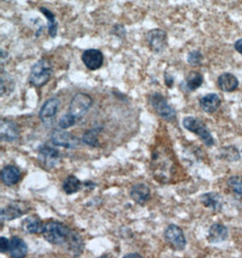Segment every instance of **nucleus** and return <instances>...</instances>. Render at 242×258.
Here are the masks:
<instances>
[{"mask_svg": "<svg viewBox=\"0 0 242 258\" xmlns=\"http://www.w3.org/2000/svg\"><path fill=\"white\" fill-rule=\"evenodd\" d=\"M41 232L44 239L54 245H68L75 234L68 226L54 220L45 223Z\"/></svg>", "mask_w": 242, "mask_h": 258, "instance_id": "obj_1", "label": "nucleus"}, {"mask_svg": "<svg viewBox=\"0 0 242 258\" xmlns=\"http://www.w3.org/2000/svg\"><path fill=\"white\" fill-rule=\"evenodd\" d=\"M152 170L158 182H168L173 171V165L165 152L158 148L152 154Z\"/></svg>", "mask_w": 242, "mask_h": 258, "instance_id": "obj_2", "label": "nucleus"}, {"mask_svg": "<svg viewBox=\"0 0 242 258\" xmlns=\"http://www.w3.org/2000/svg\"><path fill=\"white\" fill-rule=\"evenodd\" d=\"M53 74V66L49 60L43 58L32 67L28 82L35 87H42L49 82Z\"/></svg>", "mask_w": 242, "mask_h": 258, "instance_id": "obj_3", "label": "nucleus"}, {"mask_svg": "<svg viewBox=\"0 0 242 258\" xmlns=\"http://www.w3.org/2000/svg\"><path fill=\"white\" fill-rule=\"evenodd\" d=\"M183 125L187 131L199 136L202 143L208 147H211L214 145L215 141L212 134H211L210 130L208 129L206 124L201 119L193 116L185 117L183 120Z\"/></svg>", "mask_w": 242, "mask_h": 258, "instance_id": "obj_4", "label": "nucleus"}, {"mask_svg": "<svg viewBox=\"0 0 242 258\" xmlns=\"http://www.w3.org/2000/svg\"><path fill=\"white\" fill-rule=\"evenodd\" d=\"M149 102L153 110L163 120L172 122L176 120V111L170 106L167 99L159 93H153L149 97Z\"/></svg>", "mask_w": 242, "mask_h": 258, "instance_id": "obj_5", "label": "nucleus"}, {"mask_svg": "<svg viewBox=\"0 0 242 258\" xmlns=\"http://www.w3.org/2000/svg\"><path fill=\"white\" fill-rule=\"evenodd\" d=\"M93 98L85 93H78L73 97L69 104V112L77 119H80L88 112L93 105Z\"/></svg>", "mask_w": 242, "mask_h": 258, "instance_id": "obj_6", "label": "nucleus"}, {"mask_svg": "<svg viewBox=\"0 0 242 258\" xmlns=\"http://www.w3.org/2000/svg\"><path fill=\"white\" fill-rule=\"evenodd\" d=\"M164 238L167 244L175 251H184L187 245L184 230L177 225H170L164 232Z\"/></svg>", "mask_w": 242, "mask_h": 258, "instance_id": "obj_7", "label": "nucleus"}, {"mask_svg": "<svg viewBox=\"0 0 242 258\" xmlns=\"http://www.w3.org/2000/svg\"><path fill=\"white\" fill-rule=\"evenodd\" d=\"M29 209L30 208L28 204L22 201H15L5 206L4 208L1 209L0 213L1 225L3 226L4 221H11L16 218L22 217L29 211Z\"/></svg>", "mask_w": 242, "mask_h": 258, "instance_id": "obj_8", "label": "nucleus"}, {"mask_svg": "<svg viewBox=\"0 0 242 258\" xmlns=\"http://www.w3.org/2000/svg\"><path fill=\"white\" fill-rule=\"evenodd\" d=\"M38 161L46 169L56 168L61 162V154L58 150L47 145L42 146L38 152Z\"/></svg>", "mask_w": 242, "mask_h": 258, "instance_id": "obj_9", "label": "nucleus"}, {"mask_svg": "<svg viewBox=\"0 0 242 258\" xmlns=\"http://www.w3.org/2000/svg\"><path fill=\"white\" fill-rule=\"evenodd\" d=\"M51 141L55 146L66 149H77L80 145V141L72 134L64 129L55 130L51 135Z\"/></svg>", "mask_w": 242, "mask_h": 258, "instance_id": "obj_10", "label": "nucleus"}, {"mask_svg": "<svg viewBox=\"0 0 242 258\" xmlns=\"http://www.w3.org/2000/svg\"><path fill=\"white\" fill-rule=\"evenodd\" d=\"M147 42L150 49L154 53H160L163 52L167 47V33L162 29L155 28L147 34Z\"/></svg>", "mask_w": 242, "mask_h": 258, "instance_id": "obj_11", "label": "nucleus"}, {"mask_svg": "<svg viewBox=\"0 0 242 258\" xmlns=\"http://www.w3.org/2000/svg\"><path fill=\"white\" fill-rule=\"evenodd\" d=\"M0 137L7 143H14L20 137V131L18 124L9 119H1L0 121Z\"/></svg>", "mask_w": 242, "mask_h": 258, "instance_id": "obj_12", "label": "nucleus"}, {"mask_svg": "<svg viewBox=\"0 0 242 258\" xmlns=\"http://www.w3.org/2000/svg\"><path fill=\"white\" fill-rule=\"evenodd\" d=\"M82 61L91 71L98 70L103 66V53L97 49L85 50L82 54Z\"/></svg>", "mask_w": 242, "mask_h": 258, "instance_id": "obj_13", "label": "nucleus"}, {"mask_svg": "<svg viewBox=\"0 0 242 258\" xmlns=\"http://www.w3.org/2000/svg\"><path fill=\"white\" fill-rule=\"evenodd\" d=\"M59 107H60V101L58 99L53 97L50 98L45 102L43 106L41 108L39 112V118L41 120L45 123L51 122L54 116L58 112Z\"/></svg>", "mask_w": 242, "mask_h": 258, "instance_id": "obj_14", "label": "nucleus"}, {"mask_svg": "<svg viewBox=\"0 0 242 258\" xmlns=\"http://www.w3.org/2000/svg\"><path fill=\"white\" fill-rule=\"evenodd\" d=\"M228 237H229L228 227L221 223H215L210 227L207 239L211 244H220L227 240Z\"/></svg>", "mask_w": 242, "mask_h": 258, "instance_id": "obj_15", "label": "nucleus"}, {"mask_svg": "<svg viewBox=\"0 0 242 258\" xmlns=\"http://www.w3.org/2000/svg\"><path fill=\"white\" fill-rule=\"evenodd\" d=\"M200 201L203 207L210 209L211 211H220L223 206V199L218 192H207L202 194L200 198Z\"/></svg>", "mask_w": 242, "mask_h": 258, "instance_id": "obj_16", "label": "nucleus"}, {"mask_svg": "<svg viewBox=\"0 0 242 258\" xmlns=\"http://www.w3.org/2000/svg\"><path fill=\"white\" fill-rule=\"evenodd\" d=\"M130 196L135 203H137L139 205H144L151 199L150 187L144 183L135 184L131 188Z\"/></svg>", "mask_w": 242, "mask_h": 258, "instance_id": "obj_17", "label": "nucleus"}, {"mask_svg": "<svg viewBox=\"0 0 242 258\" xmlns=\"http://www.w3.org/2000/svg\"><path fill=\"white\" fill-rule=\"evenodd\" d=\"M21 179L20 170L13 165H8L1 170V180L6 186H14Z\"/></svg>", "mask_w": 242, "mask_h": 258, "instance_id": "obj_18", "label": "nucleus"}, {"mask_svg": "<svg viewBox=\"0 0 242 258\" xmlns=\"http://www.w3.org/2000/svg\"><path fill=\"white\" fill-rule=\"evenodd\" d=\"M221 100L217 94H208L200 100V106L207 113H214L220 109Z\"/></svg>", "mask_w": 242, "mask_h": 258, "instance_id": "obj_19", "label": "nucleus"}, {"mask_svg": "<svg viewBox=\"0 0 242 258\" xmlns=\"http://www.w3.org/2000/svg\"><path fill=\"white\" fill-rule=\"evenodd\" d=\"M238 78L230 73H223L218 78V85L220 89L225 93H232L238 89Z\"/></svg>", "mask_w": 242, "mask_h": 258, "instance_id": "obj_20", "label": "nucleus"}, {"mask_svg": "<svg viewBox=\"0 0 242 258\" xmlns=\"http://www.w3.org/2000/svg\"><path fill=\"white\" fill-rule=\"evenodd\" d=\"M9 252L11 257L22 258L27 255L28 248L25 241L18 236H13L10 239Z\"/></svg>", "mask_w": 242, "mask_h": 258, "instance_id": "obj_21", "label": "nucleus"}, {"mask_svg": "<svg viewBox=\"0 0 242 258\" xmlns=\"http://www.w3.org/2000/svg\"><path fill=\"white\" fill-rule=\"evenodd\" d=\"M23 231L27 234H36L42 231V221L38 216L32 215L28 218H26L21 223Z\"/></svg>", "mask_w": 242, "mask_h": 258, "instance_id": "obj_22", "label": "nucleus"}, {"mask_svg": "<svg viewBox=\"0 0 242 258\" xmlns=\"http://www.w3.org/2000/svg\"><path fill=\"white\" fill-rule=\"evenodd\" d=\"M82 188V182L79 178L74 175L68 176V178L64 180L63 189L68 195H72L77 192L80 191Z\"/></svg>", "mask_w": 242, "mask_h": 258, "instance_id": "obj_23", "label": "nucleus"}, {"mask_svg": "<svg viewBox=\"0 0 242 258\" xmlns=\"http://www.w3.org/2000/svg\"><path fill=\"white\" fill-rule=\"evenodd\" d=\"M203 76H202L201 73L199 72H191L189 74L186 81H185V84H186V87L189 91L193 92L195 90H197L198 88H200L203 84Z\"/></svg>", "mask_w": 242, "mask_h": 258, "instance_id": "obj_24", "label": "nucleus"}, {"mask_svg": "<svg viewBox=\"0 0 242 258\" xmlns=\"http://www.w3.org/2000/svg\"><path fill=\"white\" fill-rule=\"evenodd\" d=\"M41 13L45 16V18H47L48 21V34L51 37L54 38L56 35H57V27H58V24L55 20V17H54V13L52 11H50L49 9H46L45 7H41L40 9Z\"/></svg>", "mask_w": 242, "mask_h": 258, "instance_id": "obj_25", "label": "nucleus"}, {"mask_svg": "<svg viewBox=\"0 0 242 258\" xmlns=\"http://www.w3.org/2000/svg\"><path fill=\"white\" fill-rule=\"evenodd\" d=\"M227 185L234 196L242 200V176L235 175L229 177Z\"/></svg>", "mask_w": 242, "mask_h": 258, "instance_id": "obj_26", "label": "nucleus"}, {"mask_svg": "<svg viewBox=\"0 0 242 258\" xmlns=\"http://www.w3.org/2000/svg\"><path fill=\"white\" fill-rule=\"evenodd\" d=\"M101 130L102 129L100 127H96L86 131L82 138L83 143L89 145L91 147H98V135L101 133Z\"/></svg>", "mask_w": 242, "mask_h": 258, "instance_id": "obj_27", "label": "nucleus"}, {"mask_svg": "<svg viewBox=\"0 0 242 258\" xmlns=\"http://www.w3.org/2000/svg\"><path fill=\"white\" fill-rule=\"evenodd\" d=\"M15 83L13 79L4 72L1 73V95H9L13 92Z\"/></svg>", "mask_w": 242, "mask_h": 258, "instance_id": "obj_28", "label": "nucleus"}, {"mask_svg": "<svg viewBox=\"0 0 242 258\" xmlns=\"http://www.w3.org/2000/svg\"><path fill=\"white\" fill-rule=\"evenodd\" d=\"M203 60V55L202 52L199 50H193L188 53L187 56V62L192 66V67H198L200 66Z\"/></svg>", "mask_w": 242, "mask_h": 258, "instance_id": "obj_29", "label": "nucleus"}, {"mask_svg": "<svg viewBox=\"0 0 242 258\" xmlns=\"http://www.w3.org/2000/svg\"><path fill=\"white\" fill-rule=\"evenodd\" d=\"M76 120H77V118L69 112L68 114H65L60 118L58 124L61 129H68L75 125Z\"/></svg>", "mask_w": 242, "mask_h": 258, "instance_id": "obj_30", "label": "nucleus"}, {"mask_svg": "<svg viewBox=\"0 0 242 258\" xmlns=\"http://www.w3.org/2000/svg\"><path fill=\"white\" fill-rule=\"evenodd\" d=\"M9 245H10V240L6 238L5 236L0 237V252L2 254H6L9 251Z\"/></svg>", "mask_w": 242, "mask_h": 258, "instance_id": "obj_31", "label": "nucleus"}, {"mask_svg": "<svg viewBox=\"0 0 242 258\" xmlns=\"http://www.w3.org/2000/svg\"><path fill=\"white\" fill-rule=\"evenodd\" d=\"M164 82H165V85L169 88H171L172 85L174 84V78H173V76H170L169 73H165V75H164Z\"/></svg>", "mask_w": 242, "mask_h": 258, "instance_id": "obj_32", "label": "nucleus"}, {"mask_svg": "<svg viewBox=\"0 0 242 258\" xmlns=\"http://www.w3.org/2000/svg\"><path fill=\"white\" fill-rule=\"evenodd\" d=\"M234 48L242 55V38H239L234 43Z\"/></svg>", "mask_w": 242, "mask_h": 258, "instance_id": "obj_33", "label": "nucleus"}, {"mask_svg": "<svg viewBox=\"0 0 242 258\" xmlns=\"http://www.w3.org/2000/svg\"><path fill=\"white\" fill-rule=\"evenodd\" d=\"M124 257L125 258H131V257H139L142 258L143 256L141 255V254H138V253H129V254H126V255H124Z\"/></svg>", "mask_w": 242, "mask_h": 258, "instance_id": "obj_34", "label": "nucleus"}]
</instances>
